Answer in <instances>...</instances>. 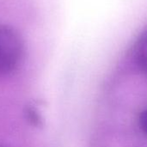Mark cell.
<instances>
[{
    "label": "cell",
    "instance_id": "cell-1",
    "mask_svg": "<svg viewBox=\"0 0 147 147\" xmlns=\"http://www.w3.org/2000/svg\"><path fill=\"white\" fill-rule=\"evenodd\" d=\"M23 42L11 27L0 24V75L15 71L23 57Z\"/></svg>",
    "mask_w": 147,
    "mask_h": 147
},
{
    "label": "cell",
    "instance_id": "cell-2",
    "mask_svg": "<svg viewBox=\"0 0 147 147\" xmlns=\"http://www.w3.org/2000/svg\"><path fill=\"white\" fill-rule=\"evenodd\" d=\"M136 59L140 67L147 73V33L140 39L137 45Z\"/></svg>",
    "mask_w": 147,
    "mask_h": 147
},
{
    "label": "cell",
    "instance_id": "cell-3",
    "mask_svg": "<svg viewBox=\"0 0 147 147\" xmlns=\"http://www.w3.org/2000/svg\"><path fill=\"white\" fill-rule=\"evenodd\" d=\"M139 124L141 131L147 135V109L141 112L139 119Z\"/></svg>",
    "mask_w": 147,
    "mask_h": 147
},
{
    "label": "cell",
    "instance_id": "cell-4",
    "mask_svg": "<svg viewBox=\"0 0 147 147\" xmlns=\"http://www.w3.org/2000/svg\"><path fill=\"white\" fill-rule=\"evenodd\" d=\"M0 147H2V146H0Z\"/></svg>",
    "mask_w": 147,
    "mask_h": 147
}]
</instances>
